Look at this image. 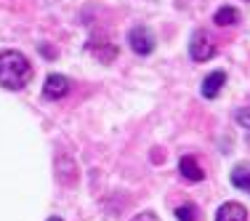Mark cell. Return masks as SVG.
<instances>
[{
	"label": "cell",
	"mask_w": 250,
	"mask_h": 221,
	"mask_svg": "<svg viewBox=\"0 0 250 221\" xmlns=\"http://www.w3.org/2000/svg\"><path fill=\"white\" fill-rule=\"evenodd\" d=\"M32 80V64L19 51H0V86L8 91H21Z\"/></svg>",
	"instance_id": "1"
},
{
	"label": "cell",
	"mask_w": 250,
	"mask_h": 221,
	"mask_svg": "<svg viewBox=\"0 0 250 221\" xmlns=\"http://www.w3.org/2000/svg\"><path fill=\"white\" fill-rule=\"evenodd\" d=\"M189 53H192L194 62H208V59L216 56V43H213V38L205 29H197V32L192 35V40H189Z\"/></svg>",
	"instance_id": "2"
},
{
	"label": "cell",
	"mask_w": 250,
	"mask_h": 221,
	"mask_svg": "<svg viewBox=\"0 0 250 221\" xmlns=\"http://www.w3.org/2000/svg\"><path fill=\"white\" fill-rule=\"evenodd\" d=\"M128 45H130V51H136L139 56H149V53L154 51V45H157V40H154L152 29L133 27L130 35H128Z\"/></svg>",
	"instance_id": "3"
},
{
	"label": "cell",
	"mask_w": 250,
	"mask_h": 221,
	"mask_svg": "<svg viewBox=\"0 0 250 221\" xmlns=\"http://www.w3.org/2000/svg\"><path fill=\"white\" fill-rule=\"evenodd\" d=\"M69 93V80L64 75H48L45 77V86H43V96L48 101H59Z\"/></svg>",
	"instance_id": "4"
},
{
	"label": "cell",
	"mask_w": 250,
	"mask_h": 221,
	"mask_svg": "<svg viewBox=\"0 0 250 221\" xmlns=\"http://www.w3.org/2000/svg\"><path fill=\"white\" fill-rule=\"evenodd\" d=\"M224 83H226V72L224 69H216V72H210L202 80V86H200V93L205 99H216L218 93H221V88H224Z\"/></svg>",
	"instance_id": "5"
},
{
	"label": "cell",
	"mask_w": 250,
	"mask_h": 221,
	"mask_svg": "<svg viewBox=\"0 0 250 221\" xmlns=\"http://www.w3.org/2000/svg\"><path fill=\"white\" fill-rule=\"evenodd\" d=\"M178 171H181V176L187 178V181H202V178H205L200 163L192 157V155H184V157L178 160Z\"/></svg>",
	"instance_id": "6"
},
{
	"label": "cell",
	"mask_w": 250,
	"mask_h": 221,
	"mask_svg": "<svg viewBox=\"0 0 250 221\" xmlns=\"http://www.w3.org/2000/svg\"><path fill=\"white\" fill-rule=\"evenodd\" d=\"M216 221H248V211L240 202H224L216 213Z\"/></svg>",
	"instance_id": "7"
},
{
	"label": "cell",
	"mask_w": 250,
	"mask_h": 221,
	"mask_svg": "<svg viewBox=\"0 0 250 221\" xmlns=\"http://www.w3.org/2000/svg\"><path fill=\"white\" fill-rule=\"evenodd\" d=\"M231 184H234L237 189H242V192L250 195V163L234 165V171H231Z\"/></svg>",
	"instance_id": "8"
},
{
	"label": "cell",
	"mask_w": 250,
	"mask_h": 221,
	"mask_svg": "<svg viewBox=\"0 0 250 221\" xmlns=\"http://www.w3.org/2000/svg\"><path fill=\"white\" fill-rule=\"evenodd\" d=\"M237 19H240V14H237V8H231V5H221V8L216 11V16H213L216 27H229V24H234Z\"/></svg>",
	"instance_id": "9"
},
{
	"label": "cell",
	"mask_w": 250,
	"mask_h": 221,
	"mask_svg": "<svg viewBox=\"0 0 250 221\" xmlns=\"http://www.w3.org/2000/svg\"><path fill=\"white\" fill-rule=\"evenodd\" d=\"M91 48H96L93 53H96L101 62H112V59L117 56V48H115V45H91Z\"/></svg>",
	"instance_id": "10"
},
{
	"label": "cell",
	"mask_w": 250,
	"mask_h": 221,
	"mask_svg": "<svg viewBox=\"0 0 250 221\" xmlns=\"http://www.w3.org/2000/svg\"><path fill=\"white\" fill-rule=\"evenodd\" d=\"M176 219L178 221H197V211L192 205H178L176 208Z\"/></svg>",
	"instance_id": "11"
},
{
	"label": "cell",
	"mask_w": 250,
	"mask_h": 221,
	"mask_svg": "<svg viewBox=\"0 0 250 221\" xmlns=\"http://www.w3.org/2000/svg\"><path fill=\"white\" fill-rule=\"evenodd\" d=\"M237 123H240L242 128H250V107H242V110H237Z\"/></svg>",
	"instance_id": "12"
},
{
	"label": "cell",
	"mask_w": 250,
	"mask_h": 221,
	"mask_svg": "<svg viewBox=\"0 0 250 221\" xmlns=\"http://www.w3.org/2000/svg\"><path fill=\"white\" fill-rule=\"evenodd\" d=\"M130 221H160V219L154 216V213H149V211H146V213H139V216H133Z\"/></svg>",
	"instance_id": "13"
},
{
	"label": "cell",
	"mask_w": 250,
	"mask_h": 221,
	"mask_svg": "<svg viewBox=\"0 0 250 221\" xmlns=\"http://www.w3.org/2000/svg\"><path fill=\"white\" fill-rule=\"evenodd\" d=\"M48 221H62V219H59V216H51V219H48Z\"/></svg>",
	"instance_id": "14"
}]
</instances>
